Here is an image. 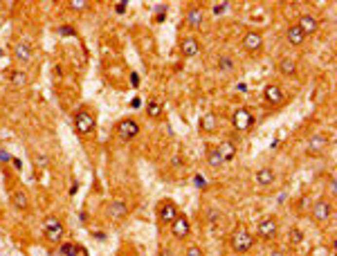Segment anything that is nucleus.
Segmentation results:
<instances>
[{"mask_svg":"<svg viewBox=\"0 0 337 256\" xmlns=\"http://www.w3.org/2000/svg\"><path fill=\"white\" fill-rule=\"evenodd\" d=\"M331 218V202L328 200H317V202L313 204V220L317 222H326Z\"/></svg>","mask_w":337,"mask_h":256,"instance_id":"10","label":"nucleus"},{"mask_svg":"<svg viewBox=\"0 0 337 256\" xmlns=\"http://www.w3.org/2000/svg\"><path fill=\"white\" fill-rule=\"evenodd\" d=\"M326 148H328V137L321 133H315L308 140V153L310 155H324Z\"/></svg>","mask_w":337,"mask_h":256,"instance_id":"9","label":"nucleus"},{"mask_svg":"<svg viewBox=\"0 0 337 256\" xmlns=\"http://www.w3.org/2000/svg\"><path fill=\"white\" fill-rule=\"evenodd\" d=\"M75 128L79 135H88L94 128V115L90 110H79L75 117Z\"/></svg>","mask_w":337,"mask_h":256,"instance_id":"5","label":"nucleus"},{"mask_svg":"<svg viewBox=\"0 0 337 256\" xmlns=\"http://www.w3.org/2000/svg\"><path fill=\"white\" fill-rule=\"evenodd\" d=\"M7 160H12V157H9V153H7V151H0V162H7Z\"/></svg>","mask_w":337,"mask_h":256,"instance_id":"36","label":"nucleus"},{"mask_svg":"<svg viewBox=\"0 0 337 256\" xmlns=\"http://www.w3.org/2000/svg\"><path fill=\"white\" fill-rule=\"evenodd\" d=\"M218 68H221V70H234V58L232 56H221L218 58Z\"/></svg>","mask_w":337,"mask_h":256,"instance_id":"27","label":"nucleus"},{"mask_svg":"<svg viewBox=\"0 0 337 256\" xmlns=\"http://www.w3.org/2000/svg\"><path fill=\"white\" fill-rule=\"evenodd\" d=\"M115 12H117V14H124V12H126V2H124V0L115 2Z\"/></svg>","mask_w":337,"mask_h":256,"instance_id":"35","label":"nucleus"},{"mask_svg":"<svg viewBox=\"0 0 337 256\" xmlns=\"http://www.w3.org/2000/svg\"><path fill=\"white\" fill-rule=\"evenodd\" d=\"M207 162H209V166H214V169H221L223 164H225L221 151H218V146H209V148H207Z\"/></svg>","mask_w":337,"mask_h":256,"instance_id":"21","label":"nucleus"},{"mask_svg":"<svg viewBox=\"0 0 337 256\" xmlns=\"http://www.w3.org/2000/svg\"><path fill=\"white\" fill-rule=\"evenodd\" d=\"M232 122L236 128H241V130H245V128H250L252 124H254V117H252V112H247L245 108H241V110H236L232 115Z\"/></svg>","mask_w":337,"mask_h":256,"instance_id":"12","label":"nucleus"},{"mask_svg":"<svg viewBox=\"0 0 337 256\" xmlns=\"http://www.w3.org/2000/svg\"><path fill=\"white\" fill-rule=\"evenodd\" d=\"M131 83H133V86H140V76L135 74V72L131 74Z\"/></svg>","mask_w":337,"mask_h":256,"instance_id":"37","label":"nucleus"},{"mask_svg":"<svg viewBox=\"0 0 337 256\" xmlns=\"http://www.w3.org/2000/svg\"><path fill=\"white\" fill-rule=\"evenodd\" d=\"M157 218H160V222H164V225H171V222L178 218V207H175L171 200H162V202L157 204Z\"/></svg>","mask_w":337,"mask_h":256,"instance_id":"6","label":"nucleus"},{"mask_svg":"<svg viewBox=\"0 0 337 256\" xmlns=\"http://www.w3.org/2000/svg\"><path fill=\"white\" fill-rule=\"evenodd\" d=\"M171 232H173L175 238H187V236H189V232H191V225H189V220H187V218L178 216V218L171 222Z\"/></svg>","mask_w":337,"mask_h":256,"instance_id":"11","label":"nucleus"},{"mask_svg":"<svg viewBox=\"0 0 337 256\" xmlns=\"http://www.w3.org/2000/svg\"><path fill=\"white\" fill-rule=\"evenodd\" d=\"M277 232H279V225H277V218L274 216H267V218H263L261 222H259V236L261 238H274L277 236Z\"/></svg>","mask_w":337,"mask_h":256,"instance_id":"7","label":"nucleus"},{"mask_svg":"<svg viewBox=\"0 0 337 256\" xmlns=\"http://www.w3.org/2000/svg\"><path fill=\"white\" fill-rule=\"evenodd\" d=\"M285 38H288V43H290V45H301V43L306 41L303 32L297 27V25H290V27L285 29Z\"/></svg>","mask_w":337,"mask_h":256,"instance_id":"19","label":"nucleus"},{"mask_svg":"<svg viewBox=\"0 0 337 256\" xmlns=\"http://www.w3.org/2000/svg\"><path fill=\"white\" fill-rule=\"evenodd\" d=\"M279 72L283 76H295L297 74V61H295V58H290V56L281 58V61H279Z\"/></svg>","mask_w":337,"mask_h":256,"instance_id":"22","label":"nucleus"},{"mask_svg":"<svg viewBox=\"0 0 337 256\" xmlns=\"http://www.w3.org/2000/svg\"><path fill=\"white\" fill-rule=\"evenodd\" d=\"M218 151H221L223 160H225V162H229V160H234V155H236V146L227 140V142H223V144L218 146Z\"/></svg>","mask_w":337,"mask_h":256,"instance_id":"24","label":"nucleus"},{"mask_svg":"<svg viewBox=\"0 0 337 256\" xmlns=\"http://www.w3.org/2000/svg\"><path fill=\"white\" fill-rule=\"evenodd\" d=\"M61 252H63L65 256H75L76 254V247H75V245H63V247H61Z\"/></svg>","mask_w":337,"mask_h":256,"instance_id":"34","label":"nucleus"},{"mask_svg":"<svg viewBox=\"0 0 337 256\" xmlns=\"http://www.w3.org/2000/svg\"><path fill=\"white\" fill-rule=\"evenodd\" d=\"M180 50L185 56H196L198 52H200V45H198V41L193 38V36H187V38H182L180 41Z\"/></svg>","mask_w":337,"mask_h":256,"instance_id":"17","label":"nucleus"},{"mask_svg":"<svg viewBox=\"0 0 337 256\" xmlns=\"http://www.w3.org/2000/svg\"><path fill=\"white\" fill-rule=\"evenodd\" d=\"M160 256H173V254H171L168 250H164V252H160Z\"/></svg>","mask_w":337,"mask_h":256,"instance_id":"39","label":"nucleus"},{"mask_svg":"<svg viewBox=\"0 0 337 256\" xmlns=\"http://www.w3.org/2000/svg\"><path fill=\"white\" fill-rule=\"evenodd\" d=\"M117 137L119 140H124V142H131V140H135L137 135H140V124L135 122V119H122V122L117 124Z\"/></svg>","mask_w":337,"mask_h":256,"instance_id":"2","label":"nucleus"},{"mask_svg":"<svg viewBox=\"0 0 337 256\" xmlns=\"http://www.w3.org/2000/svg\"><path fill=\"white\" fill-rule=\"evenodd\" d=\"M12 83L14 86H25V83H27L25 72H12Z\"/></svg>","mask_w":337,"mask_h":256,"instance_id":"28","label":"nucleus"},{"mask_svg":"<svg viewBox=\"0 0 337 256\" xmlns=\"http://www.w3.org/2000/svg\"><path fill=\"white\" fill-rule=\"evenodd\" d=\"M243 47L250 54H259L263 50V36L259 34V32H247V34L243 36Z\"/></svg>","mask_w":337,"mask_h":256,"instance_id":"8","label":"nucleus"},{"mask_svg":"<svg viewBox=\"0 0 337 256\" xmlns=\"http://www.w3.org/2000/svg\"><path fill=\"white\" fill-rule=\"evenodd\" d=\"M288 238H290V243H292V245H301L306 236H303V232H301L299 227H292L290 232H288Z\"/></svg>","mask_w":337,"mask_h":256,"instance_id":"25","label":"nucleus"},{"mask_svg":"<svg viewBox=\"0 0 337 256\" xmlns=\"http://www.w3.org/2000/svg\"><path fill=\"white\" fill-rule=\"evenodd\" d=\"M229 245H232L234 252H239V254H245V252L252 250V245H254V238H252V234L247 232L245 227H239L236 232L229 236Z\"/></svg>","mask_w":337,"mask_h":256,"instance_id":"1","label":"nucleus"},{"mask_svg":"<svg viewBox=\"0 0 337 256\" xmlns=\"http://www.w3.org/2000/svg\"><path fill=\"white\" fill-rule=\"evenodd\" d=\"M200 128H203L205 133H214L216 128H218V115H216V112H207V115L200 119Z\"/></svg>","mask_w":337,"mask_h":256,"instance_id":"23","label":"nucleus"},{"mask_svg":"<svg viewBox=\"0 0 337 256\" xmlns=\"http://www.w3.org/2000/svg\"><path fill=\"white\" fill-rule=\"evenodd\" d=\"M146 112H149V117L157 119V117L162 115V106H160L155 99H153V101H149V106H146Z\"/></svg>","mask_w":337,"mask_h":256,"instance_id":"26","label":"nucleus"},{"mask_svg":"<svg viewBox=\"0 0 337 256\" xmlns=\"http://www.w3.org/2000/svg\"><path fill=\"white\" fill-rule=\"evenodd\" d=\"M193 184H196L198 189H205V186H207V182H205V178H203V175L198 173V175H193Z\"/></svg>","mask_w":337,"mask_h":256,"instance_id":"32","label":"nucleus"},{"mask_svg":"<svg viewBox=\"0 0 337 256\" xmlns=\"http://www.w3.org/2000/svg\"><path fill=\"white\" fill-rule=\"evenodd\" d=\"M263 99H265L267 106H272V108H277V106H281L285 101V92L283 88L277 86V83H270V86H265V90H263Z\"/></svg>","mask_w":337,"mask_h":256,"instance_id":"4","label":"nucleus"},{"mask_svg":"<svg viewBox=\"0 0 337 256\" xmlns=\"http://www.w3.org/2000/svg\"><path fill=\"white\" fill-rule=\"evenodd\" d=\"M254 180H256V184L259 186H270L274 182V171L270 169V166H263V169L256 171Z\"/></svg>","mask_w":337,"mask_h":256,"instance_id":"18","label":"nucleus"},{"mask_svg":"<svg viewBox=\"0 0 337 256\" xmlns=\"http://www.w3.org/2000/svg\"><path fill=\"white\" fill-rule=\"evenodd\" d=\"M297 27L303 32V36H308V34H315V32L319 29V20L315 16H301L299 23H297Z\"/></svg>","mask_w":337,"mask_h":256,"instance_id":"13","label":"nucleus"},{"mask_svg":"<svg viewBox=\"0 0 337 256\" xmlns=\"http://www.w3.org/2000/svg\"><path fill=\"white\" fill-rule=\"evenodd\" d=\"M270 256H285V252H281V250H274V252H270Z\"/></svg>","mask_w":337,"mask_h":256,"instance_id":"38","label":"nucleus"},{"mask_svg":"<svg viewBox=\"0 0 337 256\" xmlns=\"http://www.w3.org/2000/svg\"><path fill=\"white\" fill-rule=\"evenodd\" d=\"M86 5H88L86 0H72V2H70V7H72V9H76V12H81V9H86Z\"/></svg>","mask_w":337,"mask_h":256,"instance_id":"29","label":"nucleus"},{"mask_svg":"<svg viewBox=\"0 0 337 256\" xmlns=\"http://www.w3.org/2000/svg\"><path fill=\"white\" fill-rule=\"evenodd\" d=\"M108 216H111L112 220H122L124 216L128 214V207L126 202H122V200H112V202H108Z\"/></svg>","mask_w":337,"mask_h":256,"instance_id":"15","label":"nucleus"},{"mask_svg":"<svg viewBox=\"0 0 337 256\" xmlns=\"http://www.w3.org/2000/svg\"><path fill=\"white\" fill-rule=\"evenodd\" d=\"M14 56L20 61V63H29L32 61V47H29L27 41H18L14 45Z\"/></svg>","mask_w":337,"mask_h":256,"instance_id":"14","label":"nucleus"},{"mask_svg":"<svg viewBox=\"0 0 337 256\" xmlns=\"http://www.w3.org/2000/svg\"><path fill=\"white\" fill-rule=\"evenodd\" d=\"M227 5H229L227 0H223V2H216V5H214V14H223L227 9Z\"/></svg>","mask_w":337,"mask_h":256,"instance_id":"33","label":"nucleus"},{"mask_svg":"<svg viewBox=\"0 0 337 256\" xmlns=\"http://www.w3.org/2000/svg\"><path fill=\"white\" fill-rule=\"evenodd\" d=\"M43 234H45L47 240L56 243V240L63 238V222L58 220V218H54V216H50V218H45V222H43Z\"/></svg>","mask_w":337,"mask_h":256,"instance_id":"3","label":"nucleus"},{"mask_svg":"<svg viewBox=\"0 0 337 256\" xmlns=\"http://www.w3.org/2000/svg\"><path fill=\"white\" fill-rule=\"evenodd\" d=\"M12 202H14V207H16V209L25 211V209L29 207V196H27V191H25V189H14V191H12Z\"/></svg>","mask_w":337,"mask_h":256,"instance_id":"16","label":"nucleus"},{"mask_svg":"<svg viewBox=\"0 0 337 256\" xmlns=\"http://www.w3.org/2000/svg\"><path fill=\"white\" fill-rule=\"evenodd\" d=\"M187 256H205V254H203V250H200L198 245H191V247L187 250Z\"/></svg>","mask_w":337,"mask_h":256,"instance_id":"31","label":"nucleus"},{"mask_svg":"<svg viewBox=\"0 0 337 256\" xmlns=\"http://www.w3.org/2000/svg\"><path fill=\"white\" fill-rule=\"evenodd\" d=\"M203 18H205V12L200 7H191L187 12V23H189V27H200L203 25Z\"/></svg>","mask_w":337,"mask_h":256,"instance_id":"20","label":"nucleus"},{"mask_svg":"<svg viewBox=\"0 0 337 256\" xmlns=\"http://www.w3.org/2000/svg\"><path fill=\"white\" fill-rule=\"evenodd\" d=\"M34 164H36V166H41V169H45V166H47V157L45 155H34Z\"/></svg>","mask_w":337,"mask_h":256,"instance_id":"30","label":"nucleus"}]
</instances>
